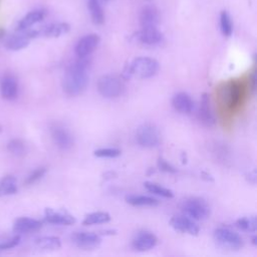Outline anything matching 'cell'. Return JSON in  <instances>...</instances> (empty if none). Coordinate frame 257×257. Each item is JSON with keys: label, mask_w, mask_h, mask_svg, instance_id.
I'll list each match as a JSON object with an SVG mask.
<instances>
[{"label": "cell", "mask_w": 257, "mask_h": 257, "mask_svg": "<svg viewBox=\"0 0 257 257\" xmlns=\"http://www.w3.org/2000/svg\"><path fill=\"white\" fill-rule=\"evenodd\" d=\"M98 92L106 98H114L123 92L124 84L118 76L114 74H105L98 78L96 83Z\"/></svg>", "instance_id": "3"}, {"label": "cell", "mask_w": 257, "mask_h": 257, "mask_svg": "<svg viewBox=\"0 0 257 257\" xmlns=\"http://www.w3.org/2000/svg\"><path fill=\"white\" fill-rule=\"evenodd\" d=\"M89 63L86 57H78L67 67L62 78V89L67 95H78L85 90L89 81Z\"/></svg>", "instance_id": "1"}, {"label": "cell", "mask_w": 257, "mask_h": 257, "mask_svg": "<svg viewBox=\"0 0 257 257\" xmlns=\"http://www.w3.org/2000/svg\"><path fill=\"white\" fill-rule=\"evenodd\" d=\"M87 10L90 14V18L93 24L101 25L104 23L105 15L102 9L101 3L96 0H88L87 1Z\"/></svg>", "instance_id": "23"}, {"label": "cell", "mask_w": 257, "mask_h": 257, "mask_svg": "<svg viewBox=\"0 0 257 257\" xmlns=\"http://www.w3.org/2000/svg\"><path fill=\"white\" fill-rule=\"evenodd\" d=\"M18 81L12 74H6L0 82L1 96L6 100H14L18 96Z\"/></svg>", "instance_id": "15"}, {"label": "cell", "mask_w": 257, "mask_h": 257, "mask_svg": "<svg viewBox=\"0 0 257 257\" xmlns=\"http://www.w3.org/2000/svg\"><path fill=\"white\" fill-rule=\"evenodd\" d=\"M70 239L76 247L83 250L94 249L101 242L99 235L91 232H74L71 234Z\"/></svg>", "instance_id": "9"}, {"label": "cell", "mask_w": 257, "mask_h": 257, "mask_svg": "<svg viewBox=\"0 0 257 257\" xmlns=\"http://www.w3.org/2000/svg\"><path fill=\"white\" fill-rule=\"evenodd\" d=\"M1 132H2V126L0 125V133H1Z\"/></svg>", "instance_id": "40"}, {"label": "cell", "mask_w": 257, "mask_h": 257, "mask_svg": "<svg viewBox=\"0 0 257 257\" xmlns=\"http://www.w3.org/2000/svg\"><path fill=\"white\" fill-rule=\"evenodd\" d=\"M93 155L97 158H116L120 155V150L115 148H103L95 150Z\"/></svg>", "instance_id": "32"}, {"label": "cell", "mask_w": 257, "mask_h": 257, "mask_svg": "<svg viewBox=\"0 0 257 257\" xmlns=\"http://www.w3.org/2000/svg\"><path fill=\"white\" fill-rule=\"evenodd\" d=\"M110 220V215L106 212H93L87 214L84 219L82 220V224L89 226V225H97V224H104Z\"/></svg>", "instance_id": "27"}, {"label": "cell", "mask_w": 257, "mask_h": 257, "mask_svg": "<svg viewBox=\"0 0 257 257\" xmlns=\"http://www.w3.org/2000/svg\"><path fill=\"white\" fill-rule=\"evenodd\" d=\"M100 42L99 35L95 33H90L81 37L74 48V52L77 57H87L91 52H93Z\"/></svg>", "instance_id": "10"}, {"label": "cell", "mask_w": 257, "mask_h": 257, "mask_svg": "<svg viewBox=\"0 0 257 257\" xmlns=\"http://www.w3.org/2000/svg\"><path fill=\"white\" fill-rule=\"evenodd\" d=\"M256 240H257V238H256V236L254 235L253 237H252V243H253V245H256L257 244V242H256Z\"/></svg>", "instance_id": "37"}, {"label": "cell", "mask_w": 257, "mask_h": 257, "mask_svg": "<svg viewBox=\"0 0 257 257\" xmlns=\"http://www.w3.org/2000/svg\"><path fill=\"white\" fill-rule=\"evenodd\" d=\"M160 19L159 10L153 5L144 6L139 16L141 27H158Z\"/></svg>", "instance_id": "18"}, {"label": "cell", "mask_w": 257, "mask_h": 257, "mask_svg": "<svg viewBox=\"0 0 257 257\" xmlns=\"http://www.w3.org/2000/svg\"><path fill=\"white\" fill-rule=\"evenodd\" d=\"M34 243L38 249L45 250V251L57 250L61 246L60 239L55 236H43V237L37 238Z\"/></svg>", "instance_id": "24"}, {"label": "cell", "mask_w": 257, "mask_h": 257, "mask_svg": "<svg viewBox=\"0 0 257 257\" xmlns=\"http://www.w3.org/2000/svg\"><path fill=\"white\" fill-rule=\"evenodd\" d=\"M170 225L172 228H174L176 231L187 233L190 235H198L200 231L199 225L190 217L186 215H179V216H173L170 220Z\"/></svg>", "instance_id": "11"}, {"label": "cell", "mask_w": 257, "mask_h": 257, "mask_svg": "<svg viewBox=\"0 0 257 257\" xmlns=\"http://www.w3.org/2000/svg\"><path fill=\"white\" fill-rule=\"evenodd\" d=\"M70 30V25L66 22H58V23H51L44 27L38 28L39 36H44L47 38H56Z\"/></svg>", "instance_id": "21"}, {"label": "cell", "mask_w": 257, "mask_h": 257, "mask_svg": "<svg viewBox=\"0 0 257 257\" xmlns=\"http://www.w3.org/2000/svg\"><path fill=\"white\" fill-rule=\"evenodd\" d=\"M17 190V180L14 176L8 175L0 180V197L14 195Z\"/></svg>", "instance_id": "25"}, {"label": "cell", "mask_w": 257, "mask_h": 257, "mask_svg": "<svg viewBox=\"0 0 257 257\" xmlns=\"http://www.w3.org/2000/svg\"><path fill=\"white\" fill-rule=\"evenodd\" d=\"M250 80H251V88L252 90H255V73H252Z\"/></svg>", "instance_id": "36"}, {"label": "cell", "mask_w": 257, "mask_h": 257, "mask_svg": "<svg viewBox=\"0 0 257 257\" xmlns=\"http://www.w3.org/2000/svg\"><path fill=\"white\" fill-rule=\"evenodd\" d=\"M158 243L157 236L149 231H141L137 233L135 238L133 239L132 246L135 250L144 252L150 249H153Z\"/></svg>", "instance_id": "14"}, {"label": "cell", "mask_w": 257, "mask_h": 257, "mask_svg": "<svg viewBox=\"0 0 257 257\" xmlns=\"http://www.w3.org/2000/svg\"><path fill=\"white\" fill-rule=\"evenodd\" d=\"M46 16V12L43 9H35L25 14L17 23L16 31H22L31 28L33 25L39 23Z\"/></svg>", "instance_id": "19"}, {"label": "cell", "mask_w": 257, "mask_h": 257, "mask_svg": "<svg viewBox=\"0 0 257 257\" xmlns=\"http://www.w3.org/2000/svg\"><path fill=\"white\" fill-rule=\"evenodd\" d=\"M96 1H98V2H100V3H105V2H107L108 0H96Z\"/></svg>", "instance_id": "39"}, {"label": "cell", "mask_w": 257, "mask_h": 257, "mask_svg": "<svg viewBox=\"0 0 257 257\" xmlns=\"http://www.w3.org/2000/svg\"><path fill=\"white\" fill-rule=\"evenodd\" d=\"M136 39L146 45H155L163 40V33L158 27H142L136 33Z\"/></svg>", "instance_id": "17"}, {"label": "cell", "mask_w": 257, "mask_h": 257, "mask_svg": "<svg viewBox=\"0 0 257 257\" xmlns=\"http://www.w3.org/2000/svg\"><path fill=\"white\" fill-rule=\"evenodd\" d=\"M214 240L220 247L228 250H239L243 246L242 237L229 228H217L214 231Z\"/></svg>", "instance_id": "5"}, {"label": "cell", "mask_w": 257, "mask_h": 257, "mask_svg": "<svg viewBox=\"0 0 257 257\" xmlns=\"http://www.w3.org/2000/svg\"><path fill=\"white\" fill-rule=\"evenodd\" d=\"M7 151L15 157H23L27 152V147L22 140L12 139L7 143Z\"/></svg>", "instance_id": "28"}, {"label": "cell", "mask_w": 257, "mask_h": 257, "mask_svg": "<svg viewBox=\"0 0 257 257\" xmlns=\"http://www.w3.org/2000/svg\"><path fill=\"white\" fill-rule=\"evenodd\" d=\"M44 221L53 225L68 226L75 223V218L66 211L46 208L44 211Z\"/></svg>", "instance_id": "13"}, {"label": "cell", "mask_w": 257, "mask_h": 257, "mask_svg": "<svg viewBox=\"0 0 257 257\" xmlns=\"http://www.w3.org/2000/svg\"><path fill=\"white\" fill-rule=\"evenodd\" d=\"M174 108L181 113H190L194 108V101L187 92H178L172 99Z\"/></svg>", "instance_id": "22"}, {"label": "cell", "mask_w": 257, "mask_h": 257, "mask_svg": "<svg viewBox=\"0 0 257 257\" xmlns=\"http://www.w3.org/2000/svg\"><path fill=\"white\" fill-rule=\"evenodd\" d=\"M42 227V222L29 217H20L13 224V232L16 234L29 233L39 230Z\"/></svg>", "instance_id": "20"}, {"label": "cell", "mask_w": 257, "mask_h": 257, "mask_svg": "<svg viewBox=\"0 0 257 257\" xmlns=\"http://www.w3.org/2000/svg\"><path fill=\"white\" fill-rule=\"evenodd\" d=\"M158 167L163 172H167V173H176L177 172V170L163 158H159Z\"/></svg>", "instance_id": "35"}, {"label": "cell", "mask_w": 257, "mask_h": 257, "mask_svg": "<svg viewBox=\"0 0 257 257\" xmlns=\"http://www.w3.org/2000/svg\"><path fill=\"white\" fill-rule=\"evenodd\" d=\"M236 226L249 233H255L256 232V218L254 216H245L242 218H239L236 221Z\"/></svg>", "instance_id": "31"}, {"label": "cell", "mask_w": 257, "mask_h": 257, "mask_svg": "<svg viewBox=\"0 0 257 257\" xmlns=\"http://www.w3.org/2000/svg\"><path fill=\"white\" fill-rule=\"evenodd\" d=\"M159 67V62L156 59L147 56H140L134 58L124 66L122 77L124 79L150 78L158 72Z\"/></svg>", "instance_id": "2"}, {"label": "cell", "mask_w": 257, "mask_h": 257, "mask_svg": "<svg viewBox=\"0 0 257 257\" xmlns=\"http://www.w3.org/2000/svg\"><path fill=\"white\" fill-rule=\"evenodd\" d=\"M220 97L228 109H234L242 98V86L238 81H229L221 88Z\"/></svg>", "instance_id": "7"}, {"label": "cell", "mask_w": 257, "mask_h": 257, "mask_svg": "<svg viewBox=\"0 0 257 257\" xmlns=\"http://www.w3.org/2000/svg\"><path fill=\"white\" fill-rule=\"evenodd\" d=\"M199 119L206 126H213L216 123V117L212 109L210 95L206 92L203 93L201 97L199 107Z\"/></svg>", "instance_id": "16"}, {"label": "cell", "mask_w": 257, "mask_h": 257, "mask_svg": "<svg viewBox=\"0 0 257 257\" xmlns=\"http://www.w3.org/2000/svg\"><path fill=\"white\" fill-rule=\"evenodd\" d=\"M36 37H39L38 29H26L22 31H17V33L10 35L4 41V46L6 49L11 51H18L27 47L30 41Z\"/></svg>", "instance_id": "6"}, {"label": "cell", "mask_w": 257, "mask_h": 257, "mask_svg": "<svg viewBox=\"0 0 257 257\" xmlns=\"http://www.w3.org/2000/svg\"><path fill=\"white\" fill-rule=\"evenodd\" d=\"M4 35H5V31H4L3 29H1V28H0V39H1Z\"/></svg>", "instance_id": "38"}, {"label": "cell", "mask_w": 257, "mask_h": 257, "mask_svg": "<svg viewBox=\"0 0 257 257\" xmlns=\"http://www.w3.org/2000/svg\"><path fill=\"white\" fill-rule=\"evenodd\" d=\"M147 1H150V0H147Z\"/></svg>", "instance_id": "41"}, {"label": "cell", "mask_w": 257, "mask_h": 257, "mask_svg": "<svg viewBox=\"0 0 257 257\" xmlns=\"http://www.w3.org/2000/svg\"><path fill=\"white\" fill-rule=\"evenodd\" d=\"M19 242H20V236L18 234H16L13 237L2 240V241H0V251L14 248L19 244Z\"/></svg>", "instance_id": "34"}, {"label": "cell", "mask_w": 257, "mask_h": 257, "mask_svg": "<svg viewBox=\"0 0 257 257\" xmlns=\"http://www.w3.org/2000/svg\"><path fill=\"white\" fill-rule=\"evenodd\" d=\"M220 30L222 34L226 37L231 36L233 32L232 19L226 10H223L220 13Z\"/></svg>", "instance_id": "30"}, {"label": "cell", "mask_w": 257, "mask_h": 257, "mask_svg": "<svg viewBox=\"0 0 257 257\" xmlns=\"http://www.w3.org/2000/svg\"><path fill=\"white\" fill-rule=\"evenodd\" d=\"M181 208L186 216L196 221L205 220L210 216V207L202 198H188L183 201Z\"/></svg>", "instance_id": "4"}, {"label": "cell", "mask_w": 257, "mask_h": 257, "mask_svg": "<svg viewBox=\"0 0 257 257\" xmlns=\"http://www.w3.org/2000/svg\"><path fill=\"white\" fill-rule=\"evenodd\" d=\"M145 188L152 194H155V195H158V196H161L163 198H173L174 197V193L168 189V188H165L157 183H153V182H145Z\"/></svg>", "instance_id": "29"}, {"label": "cell", "mask_w": 257, "mask_h": 257, "mask_svg": "<svg viewBox=\"0 0 257 257\" xmlns=\"http://www.w3.org/2000/svg\"><path fill=\"white\" fill-rule=\"evenodd\" d=\"M46 173V168L44 167H40L35 169L25 180V184L26 185H32L35 182H37L38 180H40Z\"/></svg>", "instance_id": "33"}, {"label": "cell", "mask_w": 257, "mask_h": 257, "mask_svg": "<svg viewBox=\"0 0 257 257\" xmlns=\"http://www.w3.org/2000/svg\"><path fill=\"white\" fill-rule=\"evenodd\" d=\"M126 203L136 207L143 206H156L159 204V201L153 197L145 195H128L125 197Z\"/></svg>", "instance_id": "26"}, {"label": "cell", "mask_w": 257, "mask_h": 257, "mask_svg": "<svg viewBox=\"0 0 257 257\" xmlns=\"http://www.w3.org/2000/svg\"><path fill=\"white\" fill-rule=\"evenodd\" d=\"M50 134L54 144L60 150L67 151L73 146V137L64 126L54 124L50 128Z\"/></svg>", "instance_id": "12"}, {"label": "cell", "mask_w": 257, "mask_h": 257, "mask_svg": "<svg viewBox=\"0 0 257 257\" xmlns=\"http://www.w3.org/2000/svg\"><path fill=\"white\" fill-rule=\"evenodd\" d=\"M136 141L143 148H154L160 142L159 131L152 123H144L136 132Z\"/></svg>", "instance_id": "8"}]
</instances>
